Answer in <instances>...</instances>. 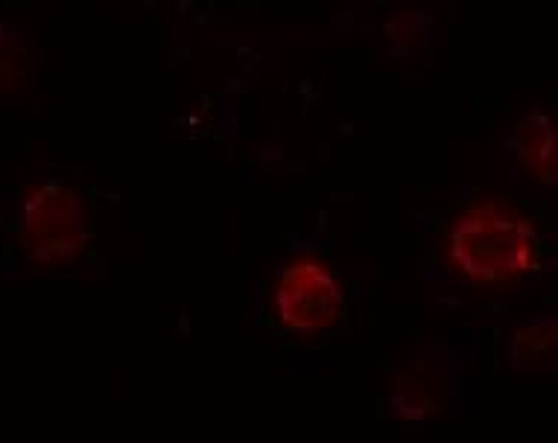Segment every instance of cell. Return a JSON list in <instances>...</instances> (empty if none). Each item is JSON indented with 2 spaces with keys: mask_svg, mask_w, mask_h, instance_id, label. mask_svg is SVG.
<instances>
[{
  "mask_svg": "<svg viewBox=\"0 0 558 443\" xmlns=\"http://www.w3.org/2000/svg\"><path fill=\"white\" fill-rule=\"evenodd\" d=\"M436 260L448 278L468 290H514L541 272L547 260V231L521 199L474 193L441 222Z\"/></svg>",
  "mask_w": 558,
  "mask_h": 443,
  "instance_id": "cell-1",
  "label": "cell"
},
{
  "mask_svg": "<svg viewBox=\"0 0 558 443\" xmlns=\"http://www.w3.org/2000/svg\"><path fill=\"white\" fill-rule=\"evenodd\" d=\"M10 243L33 272H68L92 254L97 227L71 184L41 175L21 184L12 199Z\"/></svg>",
  "mask_w": 558,
  "mask_h": 443,
  "instance_id": "cell-2",
  "label": "cell"
},
{
  "mask_svg": "<svg viewBox=\"0 0 558 443\" xmlns=\"http://www.w3.org/2000/svg\"><path fill=\"white\" fill-rule=\"evenodd\" d=\"M348 290L322 254L295 251L281 262L266 292V318L281 333L313 339L345 321Z\"/></svg>",
  "mask_w": 558,
  "mask_h": 443,
  "instance_id": "cell-3",
  "label": "cell"
},
{
  "mask_svg": "<svg viewBox=\"0 0 558 443\" xmlns=\"http://www.w3.org/2000/svg\"><path fill=\"white\" fill-rule=\"evenodd\" d=\"M386 397L403 420H424L448 406V339L439 333L412 339L410 347L392 362V371L386 373Z\"/></svg>",
  "mask_w": 558,
  "mask_h": 443,
  "instance_id": "cell-4",
  "label": "cell"
},
{
  "mask_svg": "<svg viewBox=\"0 0 558 443\" xmlns=\"http://www.w3.org/2000/svg\"><path fill=\"white\" fill-rule=\"evenodd\" d=\"M509 149H512V158L521 175H526L538 187H547V190L556 187V114L549 106L530 111L509 132Z\"/></svg>",
  "mask_w": 558,
  "mask_h": 443,
  "instance_id": "cell-5",
  "label": "cell"
},
{
  "mask_svg": "<svg viewBox=\"0 0 558 443\" xmlns=\"http://www.w3.org/2000/svg\"><path fill=\"white\" fill-rule=\"evenodd\" d=\"M36 73V41L27 27L0 19V100L27 91Z\"/></svg>",
  "mask_w": 558,
  "mask_h": 443,
  "instance_id": "cell-6",
  "label": "cell"
},
{
  "mask_svg": "<svg viewBox=\"0 0 558 443\" xmlns=\"http://www.w3.org/2000/svg\"><path fill=\"white\" fill-rule=\"evenodd\" d=\"M509 362L518 368H541L544 362H553L556 356V321H526L509 335Z\"/></svg>",
  "mask_w": 558,
  "mask_h": 443,
  "instance_id": "cell-7",
  "label": "cell"
}]
</instances>
